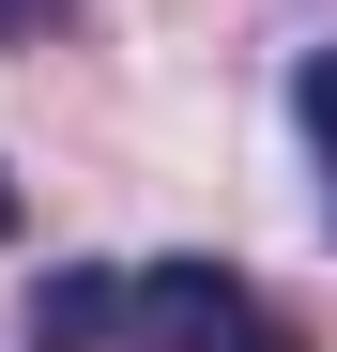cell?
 <instances>
[{"instance_id":"1","label":"cell","mask_w":337,"mask_h":352,"mask_svg":"<svg viewBox=\"0 0 337 352\" xmlns=\"http://www.w3.org/2000/svg\"><path fill=\"white\" fill-rule=\"evenodd\" d=\"M123 352H307V322H276L230 261H138Z\"/></svg>"},{"instance_id":"2","label":"cell","mask_w":337,"mask_h":352,"mask_svg":"<svg viewBox=\"0 0 337 352\" xmlns=\"http://www.w3.org/2000/svg\"><path fill=\"white\" fill-rule=\"evenodd\" d=\"M123 291H138V261H46L31 276V352H123Z\"/></svg>"},{"instance_id":"3","label":"cell","mask_w":337,"mask_h":352,"mask_svg":"<svg viewBox=\"0 0 337 352\" xmlns=\"http://www.w3.org/2000/svg\"><path fill=\"white\" fill-rule=\"evenodd\" d=\"M292 123L322 138V184H337V46H322V62H292Z\"/></svg>"},{"instance_id":"4","label":"cell","mask_w":337,"mask_h":352,"mask_svg":"<svg viewBox=\"0 0 337 352\" xmlns=\"http://www.w3.org/2000/svg\"><path fill=\"white\" fill-rule=\"evenodd\" d=\"M92 16V0H0V31H16V46H46V31H77Z\"/></svg>"}]
</instances>
